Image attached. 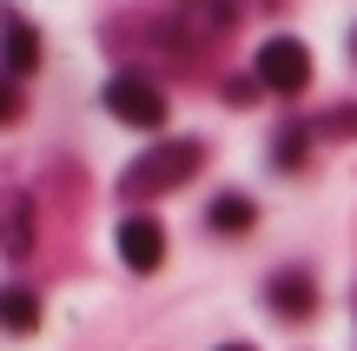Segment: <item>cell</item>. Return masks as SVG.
<instances>
[{
    "label": "cell",
    "mask_w": 357,
    "mask_h": 351,
    "mask_svg": "<svg viewBox=\"0 0 357 351\" xmlns=\"http://www.w3.org/2000/svg\"><path fill=\"white\" fill-rule=\"evenodd\" d=\"M192 166H199V146L172 140V146H159V153H146L139 166L119 179V193H126V199H159V193H172V186H185Z\"/></svg>",
    "instance_id": "cell-1"
},
{
    "label": "cell",
    "mask_w": 357,
    "mask_h": 351,
    "mask_svg": "<svg viewBox=\"0 0 357 351\" xmlns=\"http://www.w3.org/2000/svg\"><path fill=\"white\" fill-rule=\"evenodd\" d=\"M252 73H258V87H271V93H305L311 87V47L291 40V33H278V40L258 47Z\"/></svg>",
    "instance_id": "cell-2"
},
{
    "label": "cell",
    "mask_w": 357,
    "mask_h": 351,
    "mask_svg": "<svg viewBox=\"0 0 357 351\" xmlns=\"http://www.w3.org/2000/svg\"><path fill=\"white\" fill-rule=\"evenodd\" d=\"M106 113L153 133V126H166V93H159L146 73H113L106 80Z\"/></svg>",
    "instance_id": "cell-3"
},
{
    "label": "cell",
    "mask_w": 357,
    "mask_h": 351,
    "mask_svg": "<svg viewBox=\"0 0 357 351\" xmlns=\"http://www.w3.org/2000/svg\"><path fill=\"white\" fill-rule=\"evenodd\" d=\"M119 259H126L132 272H153V265L166 259V225H159L153 212H132V219H119Z\"/></svg>",
    "instance_id": "cell-4"
},
{
    "label": "cell",
    "mask_w": 357,
    "mask_h": 351,
    "mask_svg": "<svg viewBox=\"0 0 357 351\" xmlns=\"http://www.w3.org/2000/svg\"><path fill=\"white\" fill-rule=\"evenodd\" d=\"M33 246V199L26 193H13V186H0V252H20Z\"/></svg>",
    "instance_id": "cell-5"
},
{
    "label": "cell",
    "mask_w": 357,
    "mask_h": 351,
    "mask_svg": "<svg viewBox=\"0 0 357 351\" xmlns=\"http://www.w3.org/2000/svg\"><path fill=\"white\" fill-rule=\"evenodd\" d=\"M0 60H7V73H33L40 66V33L26 20H13V13H0Z\"/></svg>",
    "instance_id": "cell-6"
},
{
    "label": "cell",
    "mask_w": 357,
    "mask_h": 351,
    "mask_svg": "<svg viewBox=\"0 0 357 351\" xmlns=\"http://www.w3.org/2000/svg\"><path fill=\"white\" fill-rule=\"evenodd\" d=\"M271 305H278L284 318H311L318 312V285H311L305 272H278L271 278Z\"/></svg>",
    "instance_id": "cell-7"
},
{
    "label": "cell",
    "mask_w": 357,
    "mask_h": 351,
    "mask_svg": "<svg viewBox=\"0 0 357 351\" xmlns=\"http://www.w3.org/2000/svg\"><path fill=\"white\" fill-rule=\"evenodd\" d=\"M0 325L7 331H33L40 325V299L20 292V285H0Z\"/></svg>",
    "instance_id": "cell-8"
},
{
    "label": "cell",
    "mask_w": 357,
    "mask_h": 351,
    "mask_svg": "<svg viewBox=\"0 0 357 351\" xmlns=\"http://www.w3.org/2000/svg\"><path fill=\"white\" fill-rule=\"evenodd\" d=\"M252 219H258L252 199H238V193H218V199H212V225H218V232H245Z\"/></svg>",
    "instance_id": "cell-9"
},
{
    "label": "cell",
    "mask_w": 357,
    "mask_h": 351,
    "mask_svg": "<svg viewBox=\"0 0 357 351\" xmlns=\"http://www.w3.org/2000/svg\"><path fill=\"white\" fill-rule=\"evenodd\" d=\"M20 119V93H13V80H0V126H13Z\"/></svg>",
    "instance_id": "cell-10"
},
{
    "label": "cell",
    "mask_w": 357,
    "mask_h": 351,
    "mask_svg": "<svg viewBox=\"0 0 357 351\" xmlns=\"http://www.w3.org/2000/svg\"><path fill=\"white\" fill-rule=\"evenodd\" d=\"M318 133H357V106H344V113H337V119H324Z\"/></svg>",
    "instance_id": "cell-11"
},
{
    "label": "cell",
    "mask_w": 357,
    "mask_h": 351,
    "mask_svg": "<svg viewBox=\"0 0 357 351\" xmlns=\"http://www.w3.org/2000/svg\"><path fill=\"white\" fill-rule=\"evenodd\" d=\"M218 351H252V345H218Z\"/></svg>",
    "instance_id": "cell-12"
},
{
    "label": "cell",
    "mask_w": 357,
    "mask_h": 351,
    "mask_svg": "<svg viewBox=\"0 0 357 351\" xmlns=\"http://www.w3.org/2000/svg\"><path fill=\"white\" fill-rule=\"evenodd\" d=\"M351 53H357V33H351Z\"/></svg>",
    "instance_id": "cell-13"
}]
</instances>
